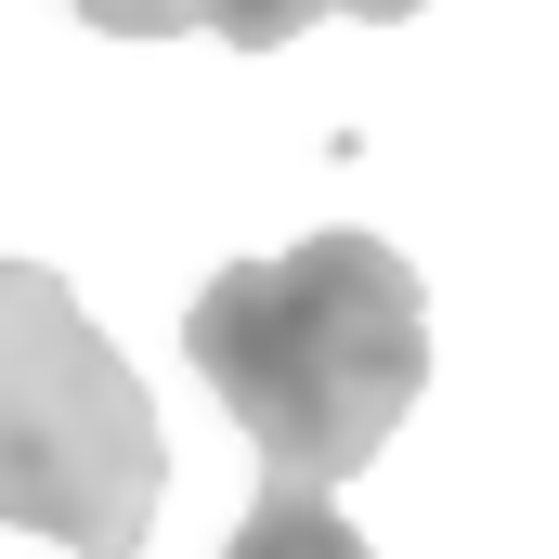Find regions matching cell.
Listing matches in <instances>:
<instances>
[{"instance_id":"cell-2","label":"cell","mask_w":559,"mask_h":559,"mask_svg":"<svg viewBox=\"0 0 559 559\" xmlns=\"http://www.w3.org/2000/svg\"><path fill=\"white\" fill-rule=\"evenodd\" d=\"M169 495L156 391L92 338L39 261H0V521L66 559H131Z\"/></svg>"},{"instance_id":"cell-5","label":"cell","mask_w":559,"mask_h":559,"mask_svg":"<svg viewBox=\"0 0 559 559\" xmlns=\"http://www.w3.org/2000/svg\"><path fill=\"white\" fill-rule=\"evenodd\" d=\"M79 13H92L105 39H182V26H195L182 0H79Z\"/></svg>"},{"instance_id":"cell-1","label":"cell","mask_w":559,"mask_h":559,"mask_svg":"<svg viewBox=\"0 0 559 559\" xmlns=\"http://www.w3.org/2000/svg\"><path fill=\"white\" fill-rule=\"evenodd\" d=\"M182 352L286 495H325L429 391V299L378 235H299L286 261L209 274V299L182 312Z\"/></svg>"},{"instance_id":"cell-3","label":"cell","mask_w":559,"mask_h":559,"mask_svg":"<svg viewBox=\"0 0 559 559\" xmlns=\"http://www.w3.org/2000/svg\"><path fill=\"white\" fill-rule=\"evenodd\" d=\"M222 559H365V534H352L325 495H286V481H274V495L235 521V547H222Z\"/></svg>"},{"instance_id":"cell-4","label":"cell","mask_w":559,"mask_h":559,"mask_svg":"<svg viewBox=\"0 0 559 559\" xmlns=\"http://www.w3.org/2000/svg\"><path fill=\"white\" fill-rule=\"evenodd\" d=\"M195 26H222L235 52H286L299 26H325V13H365V26H404V13H429V0H182Z\"/></svg>"}]
</instances>
